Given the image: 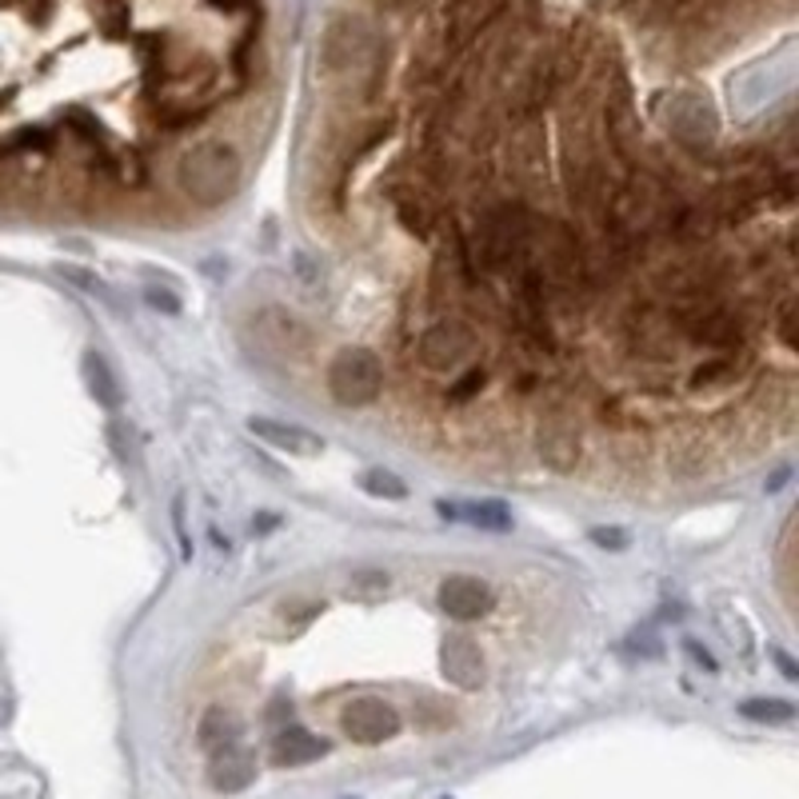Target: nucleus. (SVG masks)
Here are the masks:
<instances>
[{"instance_id": "29", "label": "nucleus", "mask_w": 799, "mask_h": 799, "mask_svg": "<svg viewBox=\"0 0 799 799\" xmlns=\"http://www.w3.org/2000/svg\"><path fill=\"white\" fill-rule=\"evenodd\" d=\"M775 664L784 667L787 676H796V664H791V660H787V656H779V652H775Z\"/></svg>"}, {"instance_id": "2", "label": "nucleus", "mask_w": 799, "mask_h": 799, "mask_svg": "<svg viewBox=\"0 0 799 799\" xmlns=\"http://www.w3.org/2000/svg\"><path fill=\"white\" fill-rule=\"evenodd\" d=\"M324 388L336 404L345 408H369L384 396V364L369 348H345L328 360Z\"/></svg>"}, {"instance_id": "5", "label": "nucleus", "mask_w": 799, "mask_h": 799, "mask_svg": "<svg viewBox=\"0 0 799 799\" xmlns=\"http://www.w3.org/2000/svg\"><path fill=\"white\" fill-rule=\"evenodd\" d=\"M340 727L352 744H364V748H376L384 739H392L400 732V712L392 703L380 700V696H360L340 712Z\"/></svg>"}, {"instance_id": "15", "label": "nucleus", "mask_w": 799, "mask_h": 799, "mask_svg": "<svg viewBox=\"0 0 799 799\" xmlns=\"http://www.w3.org/2000/svg\"><path fill=\"white\" fill-rule=\"evenodd\" d=\"M739 357L736 352H724V357H715V360H703L700 369L691 372V380L688 388L691 392H712V388H724V384H732L739 376Z\"/></svg>"}, {"instance_id": "7", "label": "nucleus", "mask_w": 799, "mask_h": 799, "mask_svg": "<svg viewBox=\"0 0 799 799\" xmlns=\"http://www.w3.org/2000/svg\"><path fill=\"white\" fill-rule=\"evenodd\" d=\"M440 667L444 676L452 679L455 688L464 691H476L484 684V652H479V644L464 632H452V636H444L440 644Z\"/></svg>"}, {"instance_id": "1", "label": "nucleus", "mask_w": 799, "mask_h": 799, "mask_svg": "<svg viewBox=\"0 0 799 799\" xmlns=\"http://www.w3.org/2000/svg\"><path fill=\"white\" fill-rule=\"evenodd\" d=\"M245 160L228 140H197L176 160V188L197 209H221L240 192Z\"/></svg>"}, {"instance_id": "11", "label": "nucleus", "mask_w": 799, "mask_h": 799, "mask_svg": "<svg viewBox=\"0 0 799 799\" xmlns=\"http://www.w3.org/2000/svg\"><path fill=\"white\" fill-rule=\"evenodd\" d=\"M260 333L269 336L280 352H288V357L308 352V345H312V336H308L304 324H300L292 312H284V308H264V312H260Z\"/></svg>"}, {"instance_id": "22", "label": "nucleus", "mask_w": 799, "mask_h": 799, "mask_svg": "<svg viewBox=\"0 0 799 799\" xmlns=\"http://www.w3.org/2000/svg\"><path fill=\"white\" fill-rule=\"evenodd\" d=\"M52 136L45 128H21V133L9 140V152H49Z\"/></svg>"}, {"instance_id": "9", "label": "nucleus", "mask_w": 799, "mask_h": 799, "mask_svg": "<svg viewBox=\"0 0 799 799\" xmlns=\"http://www.w3.org/2000/svg\"><path fill=\"white\" fill-rule=\"evenodd\" d=\"M328 756V739L312 736L308 727H284L272 739V763L276 767H304V763H316Z\"/></svg>"}, {"instance_id": "16", "label": "nucleus", "mask_w": 799, "mask_h": 799, "mask_svg": "<svg viewBox=\"0 0 799 799\" xmlns=\"http://www.w3.org/2000/svg\"><path fill=\"white\" fill-rule=\"evenodd\" d=\"M85 380H88V392L97 396L104 408L121 404V380L112 376L109 360L100 357V352H85Z\"/></svg>"}, {"instance_id": "20", "label": "nucleus", "mask_w": 799, "mask_h": 799, "mask_svg": "<svg viewBox=\"0 0 799 799\" xmlns=\"http://www.w3.org/2000/svg\"><path fill=\"white\" fill-rule=\"evenodd\" d=\"M484 384H488V372L479 369V364L464 369L460 380L448 384V404H467V400H476V396L484 392Z\"/></svg>"}, {"instance_id": "10", "label": "nucleus", "mask_w": 799, "mask_h": 799, "mask_svg": "<svg viewBox=\"0 0 799 799\" xmlns=\"http://www.w3.org/2000/svg\"><path fill=\"white\" fill-rule=\"evenodd\" d=\"M257 779V760L245 748H224L209 763V784L216 791H245Z\"/></svg>"}, {"instance_id": "12", "label": "nucleus", "mask_w": 799, "mask_h": 799, "mask_svg": "<svg viewBox=\"0 0 799 799\" xmlns=\"http://www.w3.org/2000/svg\"><path fill=\"white\" fill-rule=\"evenodd\" d=\"M240 736H245V724H240V715L228 712V708H209V712L200 715L197 739L209 756H216V751H224V748H236Z\"/></svg>"}, {"instance_id": "28", "label": "nucleus", "mask_w": 799, "mask_h": 799, "mask_svg": "<svg viewBox=\"0 0 799 799\" xmlns=\"http://www.w3.org/2000/svg\"><path fill=\"white\" fill-rule=\"evenodd\" d=\"M276 524H280V520L272 516V512H260V516H257V524H252V528H257V532H272V528H276Z\"/></svg>"}, {"instance_id": "13", "label": "nucleus", "mask_w": 799, "mask_h": 799, "mask_svg": "<svg viewBox=\"0 0 799 799\" xmlns=\"http://www.w3.org/2000/svg\"><path fill=\"white\" fill-rule=\"evenodd\" d=\"M396 209V221L404 224V233H412L416 240H428L432 228H436V209H432V200L424 197V192H396L392 200Z\"/></svg>"}, {"instance_id": "6", "label": "nucleus", "mask_w": 799, "mask_h": 799, "mask_svg": "<svg viewBox=\"0 0 799 799\" xmlns=\"http://www.w3.org/2000/svg\"><path fill=\"white\" fill-rule=\"evenodd\" d=\"M492 588H488V579L479 576H464V572H455V576H444L440 579V608L452 620H479V615L492 612Z\"/></svg>"}, {"instance_id": "26", "label": "nucleus", "mask_w": 799, "mask_h": 799, "mask_svg": "<svg viewBox=\"0 0 799 799\" xmlns=\"http://www.w3.org/2000/svg\"><path fill=\"white\" fill-rule=\"evenodd\" d=\"M588 536H591V544H600V548H612V552L627 548V532H620V528H591Z\"/></svg>"}, {"instance_id": "23", "label": "nucleus", "mask_w": 799, "mask_h": 799, "mask_svg": "<svg viewBox=\"0 0 799 799\" xmlns=\"http://www.w3.org/2000/svg\"><path fill=\"white\" fill-rule=\"evenodd\" d=\"M416 720L424 727H444L448 720H452V708H444L436 696H420V700H416Z\"/></svg>"}, {"instance_id": "24", "label": "nucleus", "mask_w": 799, "mask_h": 799, "mask_svg": "<svg viewBox=\"0 0 799 799\" xmlns=\"http://www.w3.org/2000/svg\"><path fill=\"white\" fill-rule=\"evenodd\" d=\"M280 615L284 620L292 615V632H296V627H304L312 615H320V603L316 600H288V603H280Z\"/></svg>"}, {"instance_id": "21", "label": "nucleus", "mask_w": 799, "mask_h": 799, "mask_svg": "<svg viewBox=\"0 0 799 799\" xmlns=\"http://www.w3.org/2000/svg\"><path fill=\"white\" fill-rule=\"evenodd\" d=\"M775 340L791 352L796 348V296L787 292L784 300H779V308H775Z\"/></svg>"}, {"instance_id": "3", "label": "nucleus", "mask_w": 799, "mask_h": 799, "mask_svg": "<svg viewBox=\"0 0 799 799\" xmlns=\"http://www.w3.org/2000/svg\"><path fill=\"white\" fill-rule=\"evenodd\" d=\"M420 364L428 372H455V369H472V360L479 357V333L467 324V320H436L424 328L416 345Z\"/></svg>"}, {"instance_id": "18", "label": "nucleus", "mask_w": 799, "mask_h": 799, "mask_svg": "<svg viewBox=\"0 0 799 799\" xmlns=\"http://www.w3.org/2000/svg\"><path fill=\"white\" fill-rule=\"evenodd\" d=\"M360 488L369 496H376V500H404L408 496V484L396 472H388V467H369L360 476Z\"/></svg>"}, {"instance_id": "19", "label": "nucleus", "mask_w": 799, "mask_h": 799, "mask_svg": "<svg viewBox=\"0 0 799 799\" xmlns=\"http://www.w3.org/2000/svg\"><path fill=\"white\" fill-rule=\"evenodd\" d=\"M388 584H392V576L380 572V567H357L348 576V591L360 596V600H380V596H388Z\"/></svg>"}, {"instance_id": "17", "label": "nucleus", "mask_w": 799, "mask_h": 799, "mask_svg": "<svg viewBox=\"0 0 799 799\" xmlns=\"http://www.w3.org/2000/svg\"><path fill=\"white\" fill-rule=\"evenodd\" d=\"M739 715L751 724H791L796 720V703L791 700H744Z\"/></svg>"}, {"instance_id": "4", "label": "nucleus", "mask_w": 799, "mask_h": 799, "mask_svg": "<svg viewBox=\"0 0 799 799\" xmlns=\"http://www.w3.org/2000/svg\"><path fill=\"white\" fill-rule=\"evenodd\" d=\"M536 452H540V464L552 472H576L579 452H584L576 408L564 400H552L544 408L540 424H536Z\"/></svg>"}, {"instance_id": "8", "label": "nucleus", "mask_w": 799, "mask_h": 799, "mask_svg": "<svg viewBox=\"0 0 799 799\" xmlns=\"http://www.w3.org/2000/svg\"><path fill=\"white\" fill-rule=\"evenodd\" d=\"M248 432L284 455H304V460H312V455L324 452V436L300 428V424H280V420H269V416H252L248 420Z\"/></svg>"}, {"instance_id": "27", "label": "nucleus", "mask_w": 799, "mask_h": 799, "mask_svg": "<svg viewBox=\"0 0 799 799\" xmlns=\"http://www.w3.org/2000/svg\"><path fill=\"white\" fill-rule=\"evenodd\" d=\"M688 652H691V660H700L703 667H715V660H712V656H708V652H703V648H700V644H696V639H688Z\"/></svg>"}, {"instance_id": "25", "label": "nucleus", "mask_w": 799, "mask_h": 799, "mask_svg": "<svg viewBox=\"0 0 799 799\" xmlns=\"http://www.w3.org/2000/svg\"><path fill=\"white\" fill-rule=\"evenodd\" d=\"M145 300L157 308V312H168V316H176V312H180V300H176L173 288H148Z\"/></svg>"}, {"instance_id": "14", "label": "nucleus", "mask_w": 799, "mask_h": 799, "mask_svg": "<svg viewBox=\"0 0 799 799\" xmlns=\"http://www.w3.org/2000/svg\"><path fill=\"white\" fill-rule=\"evenodd\" d=\"M436 512L440 516H467V524H476V528H488V532H508L512 528V512H508L500 500H479V504H467V508H455L448 504V500H440L436 504Z\"/></svg>"}]
</instances>
